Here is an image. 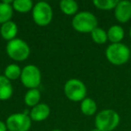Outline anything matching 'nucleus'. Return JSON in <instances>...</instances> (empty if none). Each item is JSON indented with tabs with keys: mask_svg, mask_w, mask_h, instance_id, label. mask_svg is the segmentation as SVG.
<instances>
[{
	"mask_svg": "<svg viewBox=\"0 0 131 131\" xmlns=\"http://www.w3.org/2000/svg\"><path fill=\"white\" fill-rule=\"evenodd\" d=\"M130 49L123 43H111L105 51L106 58L114 66L125 65L130 58Z\"/></svg>",
	"mask_w": 131,
	"mask_h": 131,
	"instance_id": "obj_1",
	"label": "nucleus"
},
{
	"mask_svg": "<svg viewBox=\"0 0 131 131\" xmlns=\"http://www.w3.org/2000/svg\"><path fill=\"white\" fill-rule=\"evenodd\" d=\"M95 127L100 131H113L120 122V117L114 110L101 111L95 117Z\"/></svg>",
	"mask_w": 131,
	"mask_h": 131,
	"instance_id": "obj_2",
	"label": "nucleus"
},
{
	"mask_svg": "<svg viewBox=\"0 0 131 131\" xmlns=\"http://www.w3.org/2000/svg\"><path fill=\"white\" fill-rule=\"evenodd\" d=\"M72 26L78 32L91 33L95 28L98 27V20L93 13L83 11L74 16Z\"/></svg>",
	"mask_w": 131,
	"mask_h": 131,
	"instance_id": "obj_3",
	"label": "nucleus"
},
{
	"mask_svg": "<svg viewBox=\"0 0 131 131\" xmlns=\"http://www.w3.org/2000/svg\"><path fill=\"white\" fill-rule=\"evenodd\" d=\"M6 50L9 58L15 61H24L30 56L31 49L28 43L21 39H14L6 44Z\"/></svg>",
	"mask_w": 131,
	"mask_h": 131,
	"instance_id": "obj_4",
	"label": "nucleus"
},
{
	"mask_svg": "<svg viewBox=\"0 0 131 131\" xmlns=\"http://www.w3.org/2000/svg\"><path fill=\"white\" fill-rule=\"evenodd\" d=\"M64 93L72 102H82L86 98L87 89L84 83L77 78L69 79L64 85Z\"/></svg>",
	"mask_w": 131,
	"mask_h": 131,
	"instance_id": "obj_5",
	"label": "nucleus"
},
{
	"mask_svg": "<svg viewBox=\"0 0 131 131\" xmlns=\"http://www.w3.org/2000/svg\"><path fill=\"white\" fill-rule=\"evenodd\" d=\"M53 11L50 5L47 2H38L32 8V19L39 26H47L50 24Z\"/></svg>",
	"mask_w": 131,
	"mask_h": 131,
	"instance_id": "obj_6",
	"label": "nucleus"
},
{
	"mask_svg": "<svg viewBox=\"0 0 131 131\" xmlns=\"http://www.w3.org/2000/svg\"><path fill=\"white\" fill-rule=\"evenodd\" d=\"M21 82L28 89H37L41 83V73L34 65H27L22 69Z\"/></svg>",
	"mask_w": 131,
	"mask_h": 131,
	"instance_id": "obj_7",
	"label": "nucleus"
},
{
	"mask_svg": "<svg viewBox=\"0 0 131 131\" xmlns=\"http://www.w3.org/2000/svg\"><path fill=\"white\" fill-rule=\"evenodd\" d=\"M9 131H28L31 127V119L26 113H14L6 118Z\"/></svg>",
	"mask_w": 131,
	"mask_h": 131,
	"instance_id": "obj_8",
	"label": "nucleus"
},
{
	"mask_svg": "<svg viewBox=\"0 0 131 131\" xmlns=\"http://www.w3.org/2000/svg\"><path fill=\"white\" fill-rule=\"evenodd\" d=\"M114 16L120 24H126L131 19V2L127 0L118 1L114 9Z\"/></svg>",
	"mask_w": 131,
	"mask_h": 131,
	"instance_id": "obj_9",
	"label": "nucleus"
},
{
	"mask_svg": "<svg viewBox=\"0 0 131 131\" xmlns=\"http://www.w3.org/2000/svg\"><path fill=\"white\" fill-rule=\"evenodd\" d=\"M50 114V108L46 103H39L31 109L30 112V118L34 121H42L45 120Z\"/></svg>",
	"mask_w": 131,
	"mask_h": 131,
	"instance_id": "obj_10",
	"label": "nucleus"
},
{
	"mask_svg": "<svg viewBox=\"0 0 131 131\" xmlns=\"http://www.w3.org/2000/svg\"><path fill=\"white\" fill-rule=\"evenodd\" d=\"M17 32H18V28H17L16 24L13 21H9V22L2 24L0 28V34L2 38L8 41L15 39Z\"/></svg>",
	"mask_w": 131,
	"mask_h": 131,
	"instance_id": "obj_11",
	"label": "nucleus"
},
{
	"mask_svg": "<svg viewBox=\"0 0 131 131\" xmlns=\"http://www.w3.org/2000/svg\"><path fill=\"white\" fill-rule=\"evenodd\" d=\"M14 88L9 79L5 75H0V101H6L13 95Z\"/></svg>",
	"mask_w": 131,
	"mask_h": 131,
	"instance_id": "obj_12",
	"label": "nucleus"
},
{
	"mask_svg": "<svg viewBox=\"0 0 131 131\" xmlns=\"http://www.w3.org/2000/svg\"><path fill=\"white\" fill-rule=\"evenodd\" d=\"M107 35L108 40H110L111 43H120V41L123 40L125 36V31L120 25L114 24L109 28Z\"/></svg>",
	"mask_w": 131,
	"mask_h": 131,
	"instance_id": "obj_13",
	"label": "nucleus"
},
{
	"mask_svg": "<svg viewBox=\"0 0 131 131\" xmlns=\"http://www.w3.org/2000/svg\"><path fill=\"white\" fill-rule=\"evenodd\" d=\"M40 90L37 89H29L25 93L24 96V102L29 107H35L38 105L40 101Z\"/></svg>",
	"mask_w": 131,
	"mask_h": 131,
	"instance_id": "obj_14",
	"label": "nucleus"
},
{
	"mask_svg": "<svg viewBox=\"0 0 131 131\" xmlns=\"http://www.w3.org/2000/svg\"><path fill=\"white\" fill-rule=\"evenodd\" d=\"M60 10L67 15H77L78 11V4L75 0H62L59 3Z\"/></svg>",
	"mask_w": 131,
	"mask_h": 131,
	"instance_id": "obj_15",
	"label": "nucleus"
},
{
	"mask_svg": "<svg viewBox=\"0 0 131 131\" xmlns=\"http://www.w3.org/2000/svg\"><path fill=\"white\" fill-rule=\"evenodd\" d=\"M14 8L11 4L1 2L0 3V24H4L11 21L13 17Z\"/></svg>",
	"mask_w": 131,
	"mask_h": 131,
	"instance_id": "obj_16",
	"label": "nucleus"
},
{
	"mask_svg": "<svg viewBox=\"0 0 131 131\" xmlns=\"http://www.w3.org/2000/svg\"><path fill=\"white\" fill-rule=\"evenodd\" d=\"M80 107L83 114L86 116H93L97 111V104L94 100L92 98H87V97L81 102Z\"/></svg>",
	"mask_w": 131,
	"mask_h": 131,
	"instance_id": "obj_17",
	"label": "nucleus"
},
{
	"mask_svg": "<svg viewBox=\"0 0 131 131\" xmlns=\"http://www.w3.org/2000/svg\"><path fill=\"white\" fill-rule=\"evenodd\" d=\"M14 10L19 13H27L32 10L33 3L31 0H15L12 4Z\"/></svg>",
	"mask_w": 131,
	"mask_h": 131,
	"instance_id": "obj_18",
	"label": "nucleus"
},
{
	"mask_svg": "<svg viewBox=\"0 0 131 131\" xmlns=\"http://www.w3.org/2000/svg\"><path fill=\"white\" fill-rule=\"evenodd\" d=\"M22 69L16 64H10L5 69V77L7 79L11 80H16L19 77H21Z\"/></svg>",
	"mask_w": 131,
	"mask_h": 131,
	"instance_id": "obj_19",
	"label": "nucleus"
},
{
	"mask_svg": "<svg viewBox=\"0 0 131 131\" xmlns=\"http://www.w3.org/2000/svg\"><path fill=\"white\" fill-rule=\"evenodd\" d=\"M92 40L96 44H104L108 40L107 31H104L102 28L97 27L91 32Z\"/></svg>",
	"mask_w": 131,
	"mask_h": 131,
	"instance_id": "obj_20",
	"label": "nucleus"
},
{
	"mask_svg": "<svg viewBox=\"0 0 131 131\" xmlns=\"http://www.w3.org/2000/svg\"><path fill=\"white\" fill-rule=\"evenodd\" d=\"M118 3V0H93V4L94 5L95 7L100 10L110 11L115 9Z\"/></svg>",
	"mask_w": 131,
	"mask_h": 131,
	"instance_id": "obj_21",
	"label": "nucleus"
},
{
	"mask_svg": "<svg viewBox=\"0 0 131 131\" xmlns=\"http://www.w3.org/2000/svg\"><path fill=\"white\" fill-rule=\"evenodd\" d=\"M6 130H7L6 124L5 122H3L2 120H0V131H6Z\"/></svg>",
	"mask_w": 131,
	"mask_h": 131,
	"instance_id": "obj_22",
	"label": "nucleus"
},
{
	"mask_svg": "<svg viewBox=\"0 0 131 131\" xmlns=\"http://www.w3.org/2000/svg\"><path fill=\"white\" fill-rule=\"evenodd\" d=\"M91 131H100L99 129H97V128H93V129H92Z\"/></svg>",
	"mask_w": 131,
	"mask_h": 131,
	"instance_id": "obj_23",
	"label": "nucleus"
},
{
	"mask_svg": "<svg viewBox=\"0 0 131 131\" xmlns=\"http://www.w3.org/2000/svg\"><path fill=\"white\" fill-rule=\"evenodd\" d=\"M129 37L131 38V27H130V29H129Z\"/></svg>",
	"mask_w": 131,
	"mask_h": 131,
	"instance_id": "obj_24",
	"label": "nucleus"
},
{
	"mask_svg": "<svg viewBox=\"0 0 131 131\" xmlns=\"http://www.w3.org/2000/svg\"><path fill=\"white\" fill-rule=\"evenodd\" d=\"M51 131H62V130H60V129H53V130H51Z\"/></svg>",
	"mask_w": 131,
	"mask_h": 131,
	"instance_id": "obj_25",
	"label": "nucleus"
},
{
	"mask_svg": "<svg viewBox=\"0 0 131 131\" xmlns=\"http://www.w3.org/2000/svg\"><path fill=\"white\" fill-rule=\"evenodd\" d=\"M129 49H130V51H131V44H130V47H129Z\"/></svg>",
	"mask_w": 131,
	"mask_h": 131,
	"instance_id": "obj_26",
	"label": "nucleus"
},
{
	"mask_svg": "<svg viewBox=\"0 0 131 131\" xmlns=\"http://www.w3.org/2000/svg\"><path fill=\"white\" fill-rule=\"evenodd\" d=\"M71 131H77V130H71Z\"/></svg>",
	"mask_w": 131,
	"mask_h": 131,
	"instance_id": "obj_27",
	"label": "nucleus"
}]
</instances>
